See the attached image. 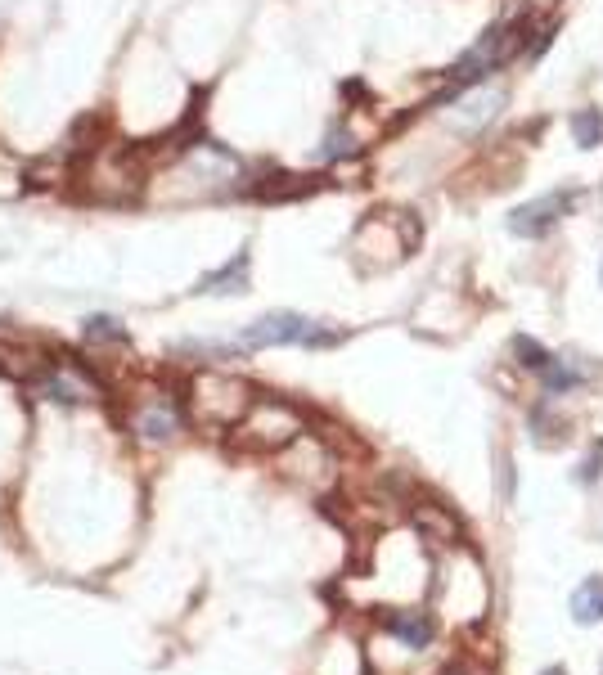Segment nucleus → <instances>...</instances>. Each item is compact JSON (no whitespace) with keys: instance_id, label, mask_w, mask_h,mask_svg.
<instances>
[{"instance_id":"16","label":"nucleus","mask_w":603,"mask_h":675,"mask_svg":"<svg viewBox=\"0 0 603 675\" xmlns=\"http://www.w3.org/2000/svg\"><path fill=\"white\" fill-rule=\"evenodd\" d=\"M549 675H563V671H549Z\"/></svg>"},{"instance_id":"4","label":"nucleus","mask_w":603,"mask_h":675,"mask_svg":"<svg viewBox=\"0 0 603 675\" xmlns=\"http://www.w3.org/2000/svg\"><path fill=\"white\" fill-rule=\"evenodd\" d=\"M572 203H576L572 189H567V194H563V189H554V194H540V198H531V203L513 207L509 230L522 234V239H540V234H549L567 212H572Z\"/></svg>"},{"instance_id":"13","label":"nucleus","mask_w":603,"mask_h":675,"mask_svg":"<svg viewBox=\"0 0 603 675\" xmlns=\"http://www.w3.org/2000/svg\"><path fill=\"white\" fill-rule=\"evenodd\" d=\"M243 266H248V261H243V257H234V270H221V275H216V279H207V293H216V284H234V288H243Z\"/></svg>"},{"instance_id":"8","label":"nucleus","mask_w":603,"mask_h":675,"mask_svg":"<svg viewBox=\"0 0 603 675\" xmlns=\"http://www.w3.org/2000/svg\"><path fill=\"white\" fill-rule=\"evenodd\" d=\"M387 626H392L410 648H423L432 639V617H428V612H396Z\"/></svg>"},{"instance_id":"11","label":"nucleus","mask_w":603,"mask_h":675,"mask_svg":"<svg viewBox=\"0 0 603 675\" xmlns=\"http://www.w3.org/2000/svg\"><path fill=\"white\" fill-rule=\"evenodd\" d=\"M590 378V369H576L572 360H558V365H545V387L549 392H572Z\"/></svg>"},{"instance_id":"9","label":"nucleus","mask_w":603,"mask_h":675,"mask_svg":"<svg viewBox=\"0 0 603 675\" xmlns=\"http://www.w3.org/2000/svg\"><path fill=\"white\" fill-rule=\"evenodd\" d=\"M572 140L581 149H599L603 144V113L599 108H576L572 113Z\"/></svg>"},{"instance_id":"1","label":"nucleus","mask_w":603,"mask_h":675,"mask_svg":"<svg viewBox=\"0 0 603 675\" xmlns=\"http://www.w3.org/2000/svg\"><path fill=\"white\" fill-rule=\"evenodd\" d=\"M243 342H248V347H333L338 333L306 320V315L275 311V315H261L257 324H248V329H243Z\"/></svg>"},{"instance_id":"2","label":"nucleus","mask_w":603,"mask_h":675,"mask_svg":"<svg viewBox=\"0 0 603 675\" xmlns=\"http://www.w3.org/2000/svg\"><path fill=\"white\" fill-rule=\"evenodd\" d=\"M248 410H252V401H248V387H243L239 378H225V374L194 378V414L203 423L225 428V423H239Z\"/></svg>"},{"instance_id":"14","label":"nucleus","mask_w":603,"mask_h":675,"mask_svg":"<svg viewBox=\"0 0 603 675\" xmlns=\"http://www.w3.org/2000/svg\"><path fill=\"white\" fill-rule=\"evenodd\" d=\"M86 338H122V329H113V320L95 315V320H86Z\"/></svg>"},{"instance_id":"5","label":"nucleus","mask_w":603,"mask_h":675,"mask_svg":"<svg viewBox=\"0 0 603 675\" xmlns=\"http://www.w3.org/2000/svg\"><path fill=\"white\" fill-rule=\"evenodd\" d=\"M500 104H504V90L500 86H477V90H468V95L455 99V108H450L446 122L455 126L459 135H477L495 113H500Z\"/></svg>"},{"instance_id":"15","label":"nucleus","mask_w":603,"mask_h":675,"mask_svg":"<svg viewBox=\"0 0 603 675\" xmlns=\"http://www.w3.org/2000/svg\"><path fill=\"white\" fill-rule=\"evenodd\" d=\"M599 473H603V446L594 450L590 459H585V468H581V482H594V477H599Z\"/></svg>"},{"instance_id":"6","label":"nucleus","mask_w":603,"mask_h":675,"mask_svg":"<svg viewBox=\"0 0 603 675\" xmlns=\"http://www.w3.org/2000/svg\"><path fill=\"white\" fill-rule=\"evenodd\" d=\"M414 527L428 540H437V545H450V540L459 536V522L450 518L446 509H437V504H419V509H414Z\"/></svg>"},{"instance_id":"10","label":"nucleus","mask_w":603,"mask_h":675,"mask_svg":"<svg viewBox=\"0 0 603 675\" xmlns=\"http://www.w3.org/2000/svg\"><path fill=\"white\" fill-rule=\"evenodd\" d=\"M135 432H144V437H171V432H176L171 405H149V410H140L135 414Z\"/></svg>"},{"instance_id":"3","label":"nucleus","mask_w":603,"mask_h":675,"mask_svg":"<svg viewBox=\"0 0 603 675\" xmlns=\"http://www.w3.org/2000/svg\"><path fill=\"white\" fill-rule=\"evenodd\" d=\"M302 432V419L288 410L284 401H266V405H252L248 414L239 419V437L257 450H279Z\"/></svg>"},{"instance_id":"7","label":"nucleus","mask_w":603,"mask_h":675,"mask_svg":"<svg viewBox=\"0 0 603 675\" xmlns=\"http://www.w3.org/2000/svg\"><path fill=\"white\" fill-rule=\"evenodd\" d=\"M572 617L581 621V626H590V621L603 617V576H590V581L572 594Z\"/></svg>"},{"instance_id":"12","label":"nucleus","mask_w":603,"mask_h":675,"mask_svg":"<svg viewBox=\"0 0 603 675\" xmlns=\"http://www.w3.org/2000/svg\"><path fill=\"white\" fill-rule=\"evenodd\" d=\"M513 351H518V365H527V369H545L549 365L545 347H540L536 338H513Z\"/></svg>"}]
</instances>
